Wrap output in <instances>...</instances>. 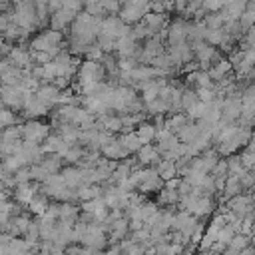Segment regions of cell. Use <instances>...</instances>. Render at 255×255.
<instances>
[{
	"label": "cell",
	"mask_w": 255,
	"mask_h": 255,
	"mask_svg": "<svg viewBox=\"0 0 255 255\" xmlns=\"http://www.w3.org/2000/svg\"><path fill=\"white\" fill-rule=\"evenodd\" d=\"M100 24H102L100 16H92L88 10L76 12V16L70 24V40H78L82 44L96 42V38L100 34Z\"/></svg>",
	"instance_id": "cell-1"
},
{
	"label": "cell",
	"mask_w": 255,
	"mask_h": 255,
	"mask_svg": "<svg viewBox=\"0 0 255 255\" xmlns=\"http://www.w3.org/2000/svg\"><path fill=\"white\" fill-rule=\"evenodd\" d=\"M28 48L38 50V52H48L54 58L64 48V34L60 30H54V28H44L30 40Z\"/></svg>",
	"instance_id": "cell-2"
},
{
	"label": "cell",
	"mask_w": 255,
	"mask_h": 255,
	"mask_svg": "<svg viewBox=\"0 0 255 255\" xmlns=\"http://www.w3.org/2000/svg\"><path fill=\"white\" fill-rule=\"evenodd\" d=\"M30 94H32V90H26L24 86H6V84H0V100L12 112H22Z\"/></svg>",
	"instance_id": "cell-3"
},
{
	"label": "cell",
	"mask_w": 255,
	"mask_h": 255,
	"mask_svg": "<svg viewBox=\"0 0 255 255\" xmlns=\"http://www.w3.org/2000/svg\"><path fill=\"white\" fill-rule=\"evenodd\" d=\"M20 129H22V137L24 139H30V141H44V137L50 133L52 126L42 122L40 118H28L20 124Z\"/></svg>",
	"instance_id": "cell-4"
},
{
	"label": "cell",
	"mask_w": 255,
	"mask_h": 255,
	"mask_svg": "<svg viewBox=\"0 0 255 255\" xmlns=\"http://www.w3.org/2000/svg\"><path fill=\"white\" fill-rule=\"evenodd\" d=\"M100 32H104L108 36H114V38H120V36H124L128 32H131V24H126L118 14H112V16H104L102 18Z\"/></svg>",
	"instance_id": "cell-5"
},
{
	"label": "cell",
	"mask_w": 255,
	"mask_h": 255,
	"mask_svg": "<svg viewBox=\"0 0 255 255\" xmlns=\"http://www.w3.org/2000/svg\"><path fill=\"white\" fill-rule=\"evenodd\" d=\"M50 106L48 104H44L34 92L28 96V100H26V104H24V110L20 112L22 114V118L24 120H28V118H42V116H48L50 114Z\"/></svg>",
	"instance_id": "cell-6"
},
{
	"label": "cell",
	"mask_w": 255,
	"mask_h": 255,
	"mask_svg": "<svg viewBox=\"0 0 255 255\" xmlns=\"http://www.w3.org/2000/svg\"><path fill=\"white\" fill-rule=\"evenodd\" d=\"M225 205H227L237 217H241V219H243V215H247L249 211L255 209V201H253L251 193H249V195H247V193H237V195H233L231 199H227Z\"/></svg>",
	"instance_id": "cell-7"
},
{
	"label": "cell",
	"mask_w": 255,
	"mask_h": 255,
	"mask_svg": "<svg viewBox=\"0 0 255 255\" xmlns=\"http://www.w3.org/2000/svg\"><path fill=\"white\" fill-rule=\"evenodd\" d=\"M40 183L38 181H24V183H16V187L12 189V199L20 205H28V201L38 193Z\"/></svg>",
	"instance_id": "cell-8"
},
{
	"label": "cell",
	"mask_w": 255,
	"mask_h": 255,
	"mask_svg": "<svg viewBox=\"0 0 255 255\" xmlns=\"http://www.w3.org/2000/svg\"><path fill=\"white\" fill-rule=\"evenodd\" d=\"M187 40V20L185 18H175L167 24V46L171 44H179V42H185Z\"/></svg>",
	"instance_id": "cell-9"
},
{
	"label": "cell",
	"mask_w": 255,
	"mask_h": 255,
	"mask_svg": "<svg viewBox=\"0 0 255 255\" xmlns=\"http://www.w3.org/2000/svg\"><path fill=\"white\" fill-rule=\"evenodd\" d=\"M8 58L14 66L18 68H26V70H32L34 62H32V54H30V48L24 46V44H14L8 52Z\"/></svg>",
	"instance_id": "cell-10"
},
{
	"label": "cell",
	"mask_w": 255,
	"mask_h": 255,
	"mask_svg": "<svg viewBox=\"0 0 255 255\" xmlns=\"http://www.w3.org/2000/svg\"><path fill=\"white\" fill-rule=\"evenodd\" d=\"M74 16H76V12H74V10H70V8H66V6H60L58 10L50 12V18H48V20H50V28L64 32L66 28H70V24H72Z\"/></svg>",
	"instance_id": "cell-11"
},
{
	"label": "cell",
	"mask_w": 255,
	"mask_h": 255,
	"mask_svg": "<svg viewBox=\"0 0 255 255\" xmlns=\"http://www.w3.org/2000/svg\"><path fill=\"white\" fill-rule=\"evenodd\" d=\"M135 159H137V163L139 165H157L159 161H161V153H159V149L155 147V143L151 141V143H143L137 151H135Z\"/></svg>",
	"instance_id": "cell-12"
},
{
	"label": "cell",
	"mask_w": 255,
	"mask_h": 255,
	"mask_svg": "<svg viewBox=\"0 0 255 255\" xmlns=\"http://www.w3.org/2000/svg\"><path fill=\"white\" fill-rule=\"evenodd\" d=\"M72 143H68L64 137H60L58 133H48L46 137H44V141H42V149H44V153H60L62 157H64V153L68 151V147H70Z\"/></svg>",
	"instance_id": "cell-13"
},
{
	"label": "cell",
	"mask_w": 255,
	"mask_h": 255,
	"mask_svg": "<svg viewBox=\"0 0 255 255\" xmlns=\"http://www.w3.org/2000/svg\"><path fill=\"white\" fill-rule=\"evenodd\" d=\"M20 153L24 155L26 163H40L42 157H44V149H42V143L40 141H30V139H24L22 141V147H20Z\"/></svg>",
	"instance_id": "cell-14"
},
{
	"label": "cell",
	"mask_w": 255,
	"mask_h": 255,
	"mask_svg": "<svg viewBox=\"0 0 255 255\" xmlns=\"http://www.w3.org/2000/svg\"><path fill=\"white\" fill-rule=\"evenodd\" d=\"M137 48H139V42L133 38L131 32H128L116 40V54L118 56H133L137 52Z\"/></svg>",
	"instance_id": "cell-15"
},
{
	"label": "cell",
	"mask_w": 255,
	"mask_h": 255,
	"mask_svg": "<svg viewBox=\"0 0 255 255\" xmlns=\"http://www.w3.org/2000/svg\"><path fill=\"white\" fill-rule=\"evenodd\" d=\"M100 153H102L104 157H110V159H124V157L129 155V153L126 151V147L120 143L118 135H114L108 143H104V145L100 147Z\"/></svg>",
	"instance_id": "cell-16"
},
{
	"label": "cell",
	"mask_w": 255,
	"mask_h": 255,
	"mask_svg": "<svg viewBox=\"0 0 255 255\" xmlns=\"http://www.w3.org/2000/svg\"><path fill=\"white\" fill-rule=\"evenodd\" d=\"M44 104H48L50 108H54L56 104H58V96H60V90L52 84V82H44V84H40L38 88H36V92H34Z\"/></svg>",
	"instance_id": "cell-17"
},
{
	"label": "cell",
	"mask_w": 255,
	"mask_h": 255,
	"mask_svg": "<svg viewBox=\"0 0 255 255\" xmlns=\"http://www.w3.org/2000/svg\"><path fill=\"white\" fill-rule=\"evenodd\" d=\"M141 22L151 30V34H157L159 30H163V28H167V16L165 14H161V12H151V10H147L145 14H143V18H141Z\"/></svg>",
	"instance_id": "cell-18"
},
{
	"label": "cell",
	"mask_w": 255,
	"mask_h": 255,
	"mask_svg": "<svg viewBox=\"0 0 255 255\" xmlns=\"http://www.w3.org/2000/svg\"><path fill=\"white\" fill-rule=\"evenodd\" d=\"M60 175H62V179H64V183L68 187L78 189L80 185H84L82 183V169L78 165H74V163H68L66 167H62L60 169Z\"/></svg>",
	"instance_id": "cell-19"
},
{
	"label": "cell",
	"mask_w": 255,
	"mask_h": 255,
	"mask_svg": "<svg viewBox=\"0 0 255 255\" xmlns=\"http://www.w3.org/2000/svg\"><path fill=\"white\" fill-rule=\"evenodd\" d=\"M30 221H32V217L28 215V213H14V215H10V227H8V233L10 235H14V237H22L24 235V231H26V227L30 225Z\"/></svg>",
	"instance_id": "cell-20"
},
{
	"label": "cell",
	"mask_w": 255,
	"mask_h": 255,
	"mask_svg": "<svg viewBox=\"0 0 255 255\" xmlns=\"http://www.w3.org/2000/svg\"><path fill=\"white\" fill-rule=\"evenodd\" d=\"M80 126H76V124H72V122H60L58 126H56V133L60 135V137H64L68 143H76L78 141V137H80Z\"/></svg>",
	"instance_id": "cell-21"
},
{
	"label": "cell",
	"mask_w": 255,
	"mask_h": 255,
	"mask_svg": "<svg viewBox=\"0 0 255 255\" xmlns=\"http://www.w3.org/2000/svg\"><path fill=\"white\" fill-rule=\"evenodd\" d=\"M241 191H243V187H241L239 177L229 173V175H227V179H225V185H223V191H221L219 203H225L227 199H231L233 195H237V193H241Z\"/></svg>",
	"instance_id": "cell-22"
},
{
	"label": "cell",
	"mask_w": 255,
	"mask_h": 255,
	"mask_svg": "<svg viewBox=\"0 0 255 255\" xmlns=\"http://www.w3.org/2000/svg\"><path fill=\"white\" fill-rule=\"evenodd\" d=\"M231 70H233V66H231L229 58H219L217 62H213V64L207 68V74L211 76L213 82H217V80H221L225 74H229Z\"/></svg>",
	"instance_id": "cell-23"
},
{
	"label": "cell",
	"mask_w": 255,
	"mask_h": 255,
	"mask_svg": "<svg viewBox=\"0 0 255 255\" xmlns=\"http://www.w3.org/2000/svg\"><path fill=\"white\" fill-rule=\"evenodd\" d=\"M118 139H120V143L126 147V151L129 153V155H133L143 143L139 141V137H137V133H135V129H131V131H126V133H120L118 135Z\"/></svg>",
	"instance_id": "cell-24"
},
{
	"label": "cell",
	"mask_w": 255,
	"mask_h": 255,
	"mask_svg": "<svg viewBox=\"0 0 255 255\" xmlns=\"http://www.w3.org/2000/svg\"><path fill=\"white\" fill-rule=\"evenodd\" d=\"M40 165L48 171V173H60V169L64 167V157L60 153H44Z\"/></svg>",
	"instance_id": "cell-25"
},
{
	"label": "cell",
	"mask_w": 255,
	"mask_h": 255,
	"mask_svg": "<svg viewBox=\"0 0 255 255\" xmlns=\"http://www.w3.org/2000/svg\"><path fill=\"white\" fill-rule=\"evenodd\" d=\"M48 203H50V197L48 195H44L40 189H38V193L28 201V213H32V215H42L44 211H46V207H48Z\"/></svg>",
	"instance_id": "cell-26"
},
{
	"label": "cell",
	"mask_w": 255,
	"mask_h": 255,
	"mask_svg": "<svg viewBox=\"0 0 255 255\" xmlns=\"http://www.w3.org/2000/svg\"><path fill=\"white\" fill-rule=\"evenodd\" d=\"M163 187V179L159 177V173L155 171V173H151V175H147L139 185H137V191L139 193H151V191H159Z\"/></svg>",
	"instance_id": "cell-27"
},
{
	"label": "cell",
	"mask_w": 255,
	"mask_h": 255,
	"mask_svg": "<svg viewBox=\"0 0 255 255\" xmlns=\"http://www.w3.org/2000/svg\"><path fill=\"white\" fill-rule=\"evenodd\" d=\"M155 129L157 128L151 122H145V120L135 126V133H137V137H139L141 143H151L155 139Z\"/></svg>",
	"instance_id": "cell-28"
},
{
	"label": "cell",
	"mask_w": 255,
	"mask_h": 255,
	"mask_svg": "<svg viewBox=\"0 0 255 255\" xmlns=\"http://www.w3.org/2000/svg\"><path fill=\"white\" fill-rule=\"evenodd\" d=\"M199 131H201V129H199V126L195 124V120H189V122H187L175 135L179 137V141H183V143H191V141L199 135Z\"/></svg>",
	"instance_id": "cell-29"
},
{
	"label": "cell",
	"mask_w": 255,
	"mask_h": 255,
	"mask_svg": "<svg viewBox=\"0 0 255 255\" xmlns=\"http://www.w3.org/2000/svg\"><path fill=\"white\" fill-rule=\"evenodd\" d=\"M249 243H251V237L245 235V233H241V231H237V233L231 237V241L227 243V247L223 249V253H241V249H243L245 245H249Z\"/></svg>",
	"instance_id": "cell-30"
},
{
	"label": "cell",
	"mask_w": 255,
	"mask_h": 255,
	"mask_svg": "<svg viewBox=\"0 0 255 255\" xmlns=\"http://www.w3.org/2000/svg\"><path fill=\"white\" fill-rule=\"evenodd\" d=\"M76 191H78V201H88V199L102 195V185L100 183H84Z\"/></svg>",
	"instance_id": "cell-31"
},
{
	"label": "cell",
	"mask_w": 255,
	"mask_h": 255,
	"mask_svg": "<svg viewBox=\"0 0 255 255\" xmlns=\"http://www.w3.org/2000/svg\"><path fill=\"white\" fill-rule=\"evenodd\" d=\"M177 189H169V187H161L157 191V205L161 207H175L177 205Z\"/></svg>",
	"instance_id": "cell-32"
},
{
	"label": "cell",
	"mask_w": 255,
	"mask_h": 255,
	"mask_svg": "<svg viewBox=\"0 0 255 255\" xmlns=\"http://www.w3.org/2000/svg\"><path fill=\"white\" fill-rule=\"evenodd\" d=\"M143 108H145V114H147V116H155V114H169V104H167L165 100H161L159 96H157L155 100H151V102L143 104Z\"/></svg>",
	"instance_id": "cell-33"
},
{
	"label": "cell",
	"mask_w": 255,
	"mask_h": 255,
	"mask_svg": "<svg viewBox=\"0 0 255 255\" xmlns=\"http://www.w3.org/2000/svg\"><path fill=\"white\" fill-rule=\"evenodd\" d=\"M227 169H229L231 175H237V177H241L247 171V167L243 165V161H241V157H239L237 151L231 153V155H227Z\"/></svg>",
	"instance_id": "cell-34"
},
{
	"label": "cell",
	"mask_w": 255,
	"mask_h": 255,
	"mask_svg": "<svg viewBox=\"0 0 255 255\" xmlns=\"http://www.w3.org/2000/svg\"><path fill=\"white\" fill-rule=\"evenodd\" d=\"M2 163H4V167H6L10 173H14L16 169H20V167L28 165V163H26V159H24V155H22L20 151H16V153H12V155L4 157V159H2Z\"/></svg>",
	"instance_id": "cell-35"
},
{
	"label": "cell",
	"mask_w": 255,
	"mask_h": 255,
	"mask_svg": "<svg viewBox=\"0 0 255 255\" xmlns=\"http://www.w3.org/2000/svg\"><path fill=\"white\" fill-rule=\"evenodd\" d=\"M155 141H157V143H155V147L159 149V153H165V151L173 149V147L179 143V137L171 131V133H167V135H163V137H157Z\"/></svg>",
	"instance_id": "cell-36"
},
{
	"label": "cell",
	"mask_w": 255,
	"mask_h": 255,
	"mask_svg": "<svg viewBox=\"0 0 255 255\" xmlns=\"http://www.w3.org/2000/svg\"><path fill=\"white\" fill-rule=\"evenodd\" d=\"M24 118H18L16 112H12L10 108L2 106L0 108V129H4L6 126H12V124H22Z\"/></svg>",
	"instance_id": "cell-37"
},
{
	"label": "cell",
	"mask_w": 255,
	"mask_h": 255,
	"mask_svg": "<svg viewBox=\"0 0 255 255\" xmlns=\"http://www.w3.org/2000/svg\"><path fill=\"white\" fill-rule=\"evenodd\" d=\"M199 102V96H197V92H195V88H183V94H181V110L183 112H187L189 108H193L195 104Z\"/></svg>",
	"instance_id": "cell-38"
},
{
	"label": "cell",
	"mask_w": 255,
	"mask_h": 255,
	"mask_svg": "<svg viewBox=\"0 0 255 255\" xmlns=\"http://www.w3.org/2000/svg\"><path fill=\"white\" fill-rule=\"evenodd\" d=\"M84 151H86V147H84V145H80V143L76 141V143H72V145L68 147V151L64 153V161H66V163H74V165H76V163L82 159Z\"/></svg>",
	"instance_id": "cell-39"
},
{
	"label": "cell",
	"mask_w": 255,
	"mask_h": 255,
	"mask_svg": "<svg viewBox=\"0 0 255 255\" xmlns=\"http://www.w3.org/2000/svg\"><path fill=\"white\" fill-rule=\"evenodd\" d=\"M116 40H118V38L108 36V34H104V32H100L98 38H96V42L100 44V48L104 50V54H114V52H116Z\"/></svg>",
	"instance_id": "cell-40"
},
{
	"label": "cell",
	"mask_w": 255,
	"mask_h": 255,
	"mask_svg": "<svg viewBox=\"0 0 255 255\" xmlns=\"http://www.w3.org/2000/svg\"><path fill=\"white\" fill-rule=\"evenodd\" d=\"M203 22H205L207 28H223V24H225V20H223V16H221L219 10L217 12H207L203 16Z\"/></svg>",
	"instance_id": "cell-41"
},
{
	"label": "cell",
	"mask_w": 255,
	"mask_h": 255,
	"mask_svg": "<svg viewBox=\"0 0 255 255\" xmlns=\"http://www.w3.org/2000/svg\"><path fill=\"white\" fill-rule=\"evenodd\" d=\"M131 34H133V38L137 40V42H141V40H145V38H149V36H153L151 34V30L139 20V22H135V24H131Z\"/></svg>",
	"instance_id": "cell-42"
},
{
	"label": "cell",
	"mask_w": 255,
	"mask_h": 255,
	"mask_svg": "<svg viewBox=\"0 0 255 255\" xmlns=\"http://www.w3.org/2000/svg\"><path fill=\"white\" fill-rule=\"evenodd\" d=\"M237 20H239V26H241V30H243V34H245L249 28H253V26H255V12H251V10H247V8H245Z\"/></svg>",
	"instance_id": "cell-43"
},
{
	"label": "cell",
	"mask_w": 255,
	"mask_h": 255,
	"mask_svg": "<svg viewBox=\"0 0 255 255\" xmlns=\"http://www.w3.org/2000/svg\"><path fill=\"white\" fill-rule=\"evenodd\" d=\"M22 237L28 239L30 243H38V241H40V227H38V221H36V219L30 221V225L26 227V231H24Z\"/></svg>",
	"instance_id": "cell-44"
},
{
	"label": "cell",
	"mask_w": 255,
	"mask_h": 255,
	"mask_svg": "<svg viewBox=\"0 0 255 255\" xmlns=\"http://www.w3.org/2000/svg\"><path fill=\"white\" fill-rule=\"evenodd\" d=\"M28 167H30V177H32V181L42 183V181H46V177L50 175V173H48L40 163H30Z\"/></svg>",
	"instance_id": "cell-45"
},
{
	"label": "cell",
	"mask_w": 255,
	"mask_h": 255,
	"mask_svg": "<svg viewBox=\"0 0 255 255\" xmlns=\"http://www.w3.org/2000/svg\"><path fill=\"white\" fill-rule=\"evenodd\" d=\"M100 4H102V8H104L106 16L118 14V12H120V8H122V2H120V0H100Z\"/></svg>",
	"instance_id": "cell-46"
},
{
	"label": "cell",
	"mask_w": 255,
	"mask_h": 255,
	"mask_svg": "<svg viewBox=\"0 0 255 255\" xmlns=\"http://www.w3.org/2000/svg\"><path fill=\"white\" fill-rule=\"evenodd\" d=\"M185 114H187L189 120H199V118H203V116H205V102L199 100V102H197L193 108H189Z\"/></svg>",
	"instance_id": "cell-47"
},
{
	"label": "cell",
	"mask_w": 255,
	"mask_h": 255,
	"mask_svg": "<svg viewBox=\"0 0 255 255\" xmlns=\"http://www.w3.org/2000/svg\"><path fill=\"white\" fill-rule=\"evenodd\" d=\"M88 60H102V56H104V50L100 48V44L98 42H92L90 46H88V50H86V54H84Z\"/></svg>",
	"instance_id": "cell-48"
},
{
	"label": "cell",
	"mask_w": 255,
	"mask_h": 255,
	"mask_svg": "<svg viewBox=\"0 0 255 255\" xmlns=\"http://www.w3.org/2000/svg\"><path fill=\"white\" fill-rule=\"evenodd\" d=\"M239 181H241L243 191H249V189L253 187V183H255V171H253V169H247V171L239 177Z\"/></svg>",
	"instance_id": "cell-49"
},
{
	"label": "cell",
	"mask_w": 255,
	"mask_h": 255,
	"mask_svg": "<svg viewBox=\"0 0 255 255\" xmlns=\"http://www.w3.org/2000/svg\"><path fill=\"white\" fill-rule=\"evenodd\" d=\"M195 92H197V96H199V100L201 102H211L215 96H217V90L215 88H195Z\"/></svg>",
	"instance_id": "cell-50"
},
{
	"label": "cell",
	"mask_w": 255,
	"mask_h": 255,
	"mask_svg": "<svg viewBox=\"0 0 255 255\" xmlns=\"http://www.w3.org/2000/svg\"><path fill=\"white\" fill-rule=\"evenodd\" d=\"M209 173H211V175H223V177H227V175H229V169H227V159L219 157V159H217V163L213 165V169H211Z\"/></svg>",
	"instance_id": "cell-51"
},
{
	"label": "cell",
	"mask_w": 255,
	"mask_h": 255,
	"mask_svg": "<svg viewBox=\"0 0 255 255\" xmlns=\"http://www.w3.org/2000/svg\"><path fill=\"white\" fill-rule=\"evenodd\" d=\"M12 175H14L16 183H24V181H30V179H32V177H30V167H28V165H24V167L16 169Z\"/></svg>",
	"instance_id": "cell-52"
},
{
	"label": "cell",
	"mask_w": 255,
	"mask_h": 255,
	"mask_svg": "<svg viewBox=\"0 0 255 255\" xmlns=\"http://www.w3.org/2000/svg\"><path fill=\"white\" fill-rule=\"evenodd\" d=\"M201 8H203L205 12H217V10L223 8V0H203Z\"/></svg>",
	"instance_id": "cell-53"
},
{
	"label": "cell",
	"mask_w": 255,
	"mask_h": 255,
	"mask_svg": "<svg viewBox=\"0 0 255 255\" xmlns=\"http://www.w3.org/2000/svg\"><path fill=\"white\" fill-rule=\"evenodd\" d=\"M185 6H187V0H173V10H175V12L183 14Z\"/></svg>",
	"instance_id": "cell-54"
},
{
	"label": "cell",
	"mask_w": 255,
	"mask_h": 255,
	"mask_svg": "<svg viewBox=\"0 0 255 255\" xmlns=\"http://www.w3.org/2000/svg\"><path fill=\"white\" fill-rule=\"evenodd\" d=\"M98 2H100V0H84V6H86V4H98Z\"/></svg>",
	"instance_id": "cell-55"
}]
</instances>
